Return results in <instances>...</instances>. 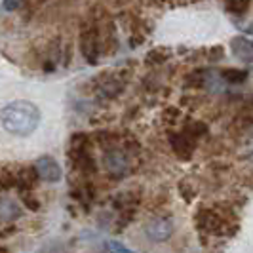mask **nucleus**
I'll list each match as a JSON object with an SVG mask.
<instances>
[{"mask_svg":"<svg viewBox=\"0 0 253 253\" xmlns=\"http://www.w3.org/2000/svg\"><path fill=\"white\" fill-rule=\"evenodd\" d=\"M103 160H105V168H107L111 173H114V175H122V173L126 171V168H127L126 156L120 151H116V149L107 152Z\"/></svg>","mask_w":253,"mask_h":253,"instance_id":"obj_4","label":"nucleus"},{"mask_svg":"<svg viewBox=\"0 0 253 253\" xmlns=\"http://www.w3.org/2000/svg\"><path fill=\"white\" fill-rule=\"evenodd\" d=\"M103 250H105V252H124V253L129 252V248H126L124 244H120V242H116V240H107L103 244Z\"/></svg>","mask_w":253,"mask_h":253,"instance_id":"obj_11","label":"nucleus"},{"mask_svg":"<svg viewBox=\"0 0 253 253\" xmlns=\"http://www.w3.org/2000/svg\"><path fill=\"white\" fill-rule=\"evenodd\" d=\"M0 122L8 133H13L17 137H27L35 133V129L40 124V111L31 101L8 103L0 111Z\"/></svg>","mask_w":253,"mask_h":253,"instance_id":"obj_1","label":"nucleus"},{"mask_svg":"<svg viewBox=\"0 0 253 253\" xmlns=\"http://www.w3.org/2000/svg\"><path fill=\"white\" fill-rule=\"evenodd\" d=\"M171 145H173V149L177 152L181 158H190V154H192V143L189 141V135L187 133H179V135H173L171 137Z\"/></svg>","mask_w":253,"mask_h":253,"instance_id":"obj_8","label":"nucleus"},{"mask_svg":"<svg viewBox=\"0 0 253 253\" xmlns=\"http://www.w3.org/2000/svg\"><path fill=\"white\" fill-rule=\"evenodd\" d=\"M171 232H173V223H171V219H166V217H156L145 225V234L152 242L168 240L171 236Z\"/></svg>","mask_w":253,"mask_h":253,"instance_id":"obj_3","label":"nucleus"},{"mask_svg":"<svg viewBox=\"0 0 253 253\" xmlns=\"http://www.w3.org/2000/svg\"><path fill=\"white\" fill-rule=\"evenodd\" d=\"M225 6L230 13H236V15H242V13L248 12L250 8V0H225Z\"/></svg>","mask_w":253,"mask_h":253,"instance_id":"obj_10","label":"nucleus"},{"mask_svg":"<svg viewBox=\"0 0 253 253\" xmlns=\"http://www.w3.org/2000/svg\"><path fill=\"white\" fill-rule=\"evenodd\" d=\"M82 51L86 55L89 63H95L97 61V37H95V31L93 29H86L82 33Z\"/></svg>","mask_w":253,"mask_h":253,"instance_id":"obj_5","label":"nucleus"},{"mask_svg":"<svg viewBox=\"0 0 253 253\" xmlns=\"http://www.w3.org/2000/svg\"><path fill=\"white\" fill-rule=\"evenodd\" d=\"M230 50L232 53L238 57V59H244L246 63L252 61V42L244 37H234L230 40Z\"/></svg>","mask_w":253,"mask_h":253,"instance_id":"obj_6","label":"nucleus"},{"mask_svg":"<svg viewBox=\"0 0 253 253\" xmlns=\"http://www.w3.org/2000/svg\"><path fill=\"white\" fill-rule=\"evenodd\" d=\"M17 217H21V208L10 198H0V221L12 223Z\"/></svg>","mask_w":253,"mask_h":253,"instance_id":"obj_7","label":"nucleus"},{"mask_svg":"<svg viewBox=\"0 0 253 253\" xmlns=\"http://www.w3.org/2000/svg\"><path fill=\"white\" fill-rule=\"evenodd\" d=\"M35 171H37L38 177L48 181V183H57L59 179L63 177L61 166L57 164V160L51 158V156H42V158H38L37 164H35Z\"/></svg>","mask_w":253,"mask_h":253,"instance_id":"obj_2","label":"nucleus"},{"mask_svg":"<svg viewBox=\"0 0 253 253\" xmlns=\"http://www.w3.org/2000/svg\"><path fill=\"white\" fill-rule=\"evenodd\" d=\"M21 6V0H4V8L8 10V12H13V10H17Z\"/></svg>","mask_w":253,"mask_h":253,"instance_id":"obj_12","label":"nucleus"},{"mask_svg":"<svg viewBox=\"0 0 253 253\" xmlns=\"http://www.w3.org/2000/svg\"><path fill=\"white\" fill-rule=\"evenodd\" d=\"M223 80L228 82V84H242L246 78H248V73L242 71V69H227L223 71Z\"/></svg>","mask_w":253,"mask_h":253,"instance_id":"obj_9","label":"nucleus"}]
</instances>
